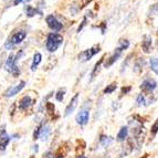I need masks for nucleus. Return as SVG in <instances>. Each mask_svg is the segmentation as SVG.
Segmentation results:
<instances>
[{"label": "nucleus", "mask_w": 158, "mask_h": 158, "mask_svg": "<svg viewBox=\"0 0 158 158\" xmlns=\"http://www.w3.org/2000/svg\"><path fill=\"white\" fill-rule=\"evenodd\" d=\"M62 43H63V37L61 34L56 33V32H51L48 34L45 45L49 52H56Z\"/></svg>", "instance_id": "obj_1"}, {"label": "nucleus", "mask_w": 158, "mask_h": 158, "mask_svg": "<svg viewBox=\"0 0 158 158\" xmlns=\"http://www.w3.org/2000/svg\"><path fill=\"white\" fill-rule=\"evenodd\" d=\"M26 37H27V32L23 31V30H20V31L13 33L12 35L7 40V42L5 43V48L7 50H10L11 48H13L15 45L21 43Z\"/></svg>", "instance_id": "obj_2"}, {"label": "nucleus", "mask_w": 158, "mask_h": 158, "mask_svg": "<svg viewBox=\"0 0 158 158\" xmlns=\"http://www.w3.org/2000/svg\"><path fill=\"white\" fill-rule=\"evenodd\" d=\"M16 62H17L16 56H13V54H10V56H8V59H7V61H6V64H5V69L9 73L12 74L15 77L20 75V70H19V68L17 66Z\"/></svg>", "instance_id": "obj_3"}, {"label": "nucleus", "mask_w": 158, "mask_h": 158, "mask_svg": "<svg viewBox=\"0 0 158 158\" xmlns=\"http://www.w3.org/2000/svg\"><path fill=\"white\" fill-rule=\"evenodd\" d=\"M100 51H101V47L98 44H95V45H93L91 49H87V50L83 51L79 56V59L81 61H89V60H91L95 54H98Z\"/></svg>", "instance_id": "obj_4"}, {"label": "nucleus", "mask_w": 158, "mask_h": 158, "mask_svg": "<svg viewBox=\"0 0 158 158\" xmlns=\"http://www.w3.org/2000/svg\"><path fill=\"white\" fill-rule=\"evenodd\" d=\"M45 20H47L48 27H49L51 30H53L54 32L61 31V30H62V28H63V24L61 23V22L59 21L58 19L53 16V15H49Z\"/></svg>", "instance_id": "obj_5"}, {"label": "nucleus", "mask_w": 158, "mask_h": 158, "mask_svg": "<svg viewBox=\"0 0 158 158\" xmlns=\"http://www.w3.org/2000/svg\"><path fill=\"white\" fill-rule=\"evenodd\" d=\"M123 51H124V50H123V49H122L121 47H117V48H116L113 54H112V56L107 59V61L105 62L104 66H105V68L107 69V68H110L111 65H113V64L115 63L116 61H117L119 59V56H121V54H122V52H123Z\"/></svg>", "instance_id": "obj_6"}, {"label": "nucleus", "mask_w": 158, "mask_h": 158, "mask_svg": "<svg viewBox=\"0 0 158 158\" xmlns=\"http://www.w3.org/2000/svg\"><path fill=\"white\" fill-rule=\"evenodd\" d=\"M24 85H26V82L21 81L20 83H19V84H17V85H15V86L10 87L8 91H6V92H5V96H6V98H11V96H15V95L18 94V93L20 92L22 89H23Z\"/></svg>", "instance_id": "obj_7"}, {"label": "nucleus", "mask_w": 158, "mask_h": 158, "mask_svg": "<svg viewBox=\"0 0 158 158\" xmlns=\"http://www.w3.org/2000/svg\"><path fill=\"white\" fill-rule=\"evenodd\" d=\"M9 142H10V136L7 134L6 129H0V149L5 150L6 147L8 146Z\"/></svg>", "instance_id": "obj_8"}, {"label": "nucleus", "mask_w": 158, "mask_h": 158, "mask_svg": "<svg viewBox=\"0 0 158 158\" xmlns=\"http://www.w3.org/2000/svg\"><path fill=\"white\" fill-rule=\"evenodd\" d=\"M152 43H153V39L150 37L149 34H145L143 37V41H142V49L145 53H149L152 50Z\"/></svg>", "instance_id": "obj_9"}, {"label": "nucleus", "mask_w": 158, "mask_h": 158, "mask_svg": "<svg viewBox=\"0 0 158 158\" xmlns=\"http://www.w3.org/2000/svg\"><path fill=\"white\" fill-rule=\"evenodd\" d=\"M89 118H90V114H89V112H87L86 110H83V111H81L77 115V117H75V121H77V124L85 125V124H87Z\"/></svg>", "instance_id": "obj_10"}, {"label": "nucleus", "mask_w": 158, "mask_h": 158, "mask_svg": "<svg viewBox=\"0 0 158 158\" xmlns=\"http://www.w3.org/2000/svg\"><path fill=\"white\" fill-rule=\"evenodd\" d=\"M157 87V82L153 79H147L143 82L142 85H140V89L145 91H154Z\"/></svg>", "instance_id": "obj_11"}, {"label": "nucleus", "mask_w": 158, "mask_h": 158, "mask_svg": "<svg viewBox=\"0 0 158 158\" xmlns=\"http://www.w3.org/2000/svg\"><path fill=\"white\" fill-rule=\"evenodd\" d=\"M77 100H79V94H75L73 96V98L71 100V102H70V104L68 105V107H66L65 114H64V115L69 116L74 110H75V107H77Z\"/></svg>", "instance_id": "obj_12"}, {"label": "nucleus", "mask_w": 158, "mask_h": 158, "mask_svg": "<svg viewBox=\"0 0 158 158\" xmlns=\"http://www.w3.org/2000/svg\"><path fill=\"white\" fill-rule=\"evenodd\" d=\"M31 103H32V100L30 98V96L26 95V96H23V98L20 100V102H19V108H20V110H27V108L31 105Z\"/></svg>", "instance_id": "obj_13"}, {"label": "nucleus", "mask_w": 158, "mask_h": 158, "mask_svg": "<svg viewBox=\"0 0 158 158\" xmlns=\"http://www.w3.org/2000/svg\"><path fill=\"white\" fill-rule=\"evenodd\" d=\"M26 13H27V17L31 18V17L35 16L37 13H39V15H42V11L38 10L37 8H33V7H31V6H27V7H26Z\"/></svg>", "instance_id": "obj_14"}, {"label": "nucleus", "mask_w": 158, "mask_h": 158, "mask_svg": "<svg viewBox=\"0 0 158 158\" xmlns=\"http://www.w3.org/2000/svg\"><path fill=\"white\" fill-rule=\"evenodd\" d=\"M144 65H145V60L139 58L136 62H135L134 71L136 72V73H140V72L143 71V69H144Z\"/></svg>", "instance_id": "obj_15"}, {"label": "nucleus", "mask_w": 158, "mask_h": 158, "mask_svg": "<svg viewBox=\"0 0 158 158\" xmlns=\"http://www.w3.org/2000/svg\"><path fill=\"white\" fill-rule=\"evenodd\" d=\"M41 60H42V56H41L40 53H35V54H34V56H33L32 64H31V70H32V71H35V69H37V66L40 64Z\"/></svg>", "instance_id": "obj_16"}, {"label": "nucleus", "mask_w": 158, "mask_h": 158, "mask_svg": "<svg viewBox=\"0 0 158 158\" xmlns=\"http://www.w3.org/2000/svg\"><path fill=\"white\" fill-rule=\"evenodd\" d=\"M127 134H128V128L126 126L122 127L121 131L118 132V135H117V140L118 142H123L127 137Z\"/></svg>", "instance_id": "obj_17"}, {"label": "nucleus", "mask_w": 158, "mask_h": 158, "mask_svg": "<svg viewBox=\"0 0 158 158\" xmlns=\"http://www.w3.org/2000/svg\"><path fill=\"white\" fill-rule=\"evenodd\" d=\"M50 135V127L49 126H43L42 129H41V134H40V137H41V139L43 142L48 139V137Z\"/></svg>", "instance_id": "obj_18"}, {"label": "nucleus", "mask_w": 158, "mask_h": 158, "mask_svg": "<svg viewBox=\"0 0 158 158\" xmlns=\"http://www.w3.org/2000/svg\"><path fill=\"white\" fill-rule=\"evenodd\" d=\"M104 59H105V56H103V58H101V59H100V61H98V62H96V64H95L94 69H93L92 73H91V80H92L93 77H95V74H96V72H98V69H100L101 64L103 63V61H104Z\"/></svg>", "instance_id": "obj_19"}, {"label": "nucleus", "mask_w": 158, "mask_h": 158, "mask_svg": "<svg viewBox=\"0 0 158 158\" xmlns=\"http://www.w3.org/2000/svg\"><path fill=\"white\" fill-rule=\"evenodd\" d=\"M150 68L158 75V59L156 58L150 59Z\"/></svg>", "instance_id": "obj_20"}, {"label": "nucleus", "mask_w": 158, "mask_h": 158, "mask_svg": "<svg viewBox=\"0 0 158 158\" xmlns=\"http://www.w3.org/2000/svg\"><path fill=\"white\" fill-rule=\"evenodd\" d=\"M116 87H117V84H116V83H112V84L107 85V86L104 89V93H105V94H111V93H113L114 91L116 90Z\"/></svg>", "instance_id": "obj_21"}, {"label": "nucleus", "mask_w": 158, "mask_h": 158, "mask_svg": "<svg viewBox=\"0 0 158 158\" xmlns=\"http://www.w3.org/2000/svg\"><path fill=\"white\" fill-rule=\"evenodd\" d=\"M64 94H65V89H60V90L58 91V93H56V100L59 101V102H62L64 98Z\"/></svg>", "instance_id": "obj_22"}, {"label": "nucleus", "mask_w": 158, "mask_h": 158, "mask_svg": "<svg viewBox=\"0 0 158 158\" xmlns=\"http://www.w3.org/2000/svg\"><path fill=\"white\" fill-rule=\"evenodd\" d=\"M100 140H101V144H102L103 146H106V145H108V144H110V143L112 142V139H111V138H110V137H107V136H104V135H102V136H101Z\"/></svg>", "instance_id": "obj_23"}, {"label": "nucleus", "mask_w": 158, "mask_h": 158, "mask_svg": "<svg viewBox=\"0 0 158 158\" xmlns=\"http://www.w3.org/2000/svg\"><path fill=\"white\" fill-rule=\"evenodd\" d=\"M43 127V124H40L39 126L35 128V131H34L33 133V139H38L40 137V134H41V129H42Z\"/></svg>", "instance_id": "obj_24"}, {"label": "nucleus", "mask_w": 158, "mask_h": 158, "mask_svg": "<svg viewBox=\"0 0 158 158\" xmlns=\"http://www.w3.org/2000/svg\"><path fill=\"white\" fill-rule=\"evenodd\" d=\"M118 47H121L123 50H126L127 48L129 47V41L128 40H121V41H119Z\"/></svg>", "instance_id": "obj_25"}, {"label": "nucleus", "mask_w": 158, "mask_h": 158, "mask_svg": "<svg viewBox=\"0 0 158 158\" xmlns=\"http://www.w3.org/2000/svg\"><path fill=\"white\" fill-rule=\"evenodd\" d=\"M136 102H137V105H138V106L144 105V103H145V98H144V96H143V94H139V95H138V96H137Z\"/></svg>", "instance_id": "obj_26"}, {"label": "nucleus", "mask_w": 158, "mask_h": 158, "mask_svg": "<svg viewBox=\"0 0 158 158\" xmlns=\"http://www.w3.org/2000/svg\"><path fill=\"white\" fill-rule=\"evenodd\" d=\"M158 132V119H157V122H156L155 124L152 126V133H153L154 135L156 134V133Z\"/></svg>", "instance_id": "obj_27"}, {"label": "nucleus", "mask_w": 158, "mask_h": 158, "mask_svg": "<svg viewBox=\"0 0 158 158\" xmlns=\"http://www.w3.org/2000/svg\"><path fill=\"white\" fill-rule=\"evenodd\" d=\"M47 110L49 112H51V113H52V112H54V105H53L52 103H47Z\"/></svg>", "instance_id": "obj_28"}, {"label": "nucleus", "mask_w": 158, "mask_h": 158, "mask_svg": "<svg viewBox=\"0 0 158 158\" xmlns=\"http://www.w3.org/2000/svg\"><path fill=\"white\" fill-rule=\"evenodd\" d=\"M85 23H86V17H84V18H83V21H82V23L80 24L79 28H77V32H80L82 29H83V27L85 26Z\"/></svg>", "instance_id": "obj_29"}, {"label": "nucleus", "mask_w": 158, "mask_h": 158, "mask_svg": "<svg viewBox=\"0 0 158 158\" xmlns=\"http://www.w3.org/2000/svg\"><path fill=\"white\" fill-rule=\"evenodd\" d=\"M131 90H132V87H131V86L123 87V89H122V94H123V95H124V94H127V93H128Z\"/></svg>", "instance_id": "obj_30"}, {"label": "nucleus", "mask_w": 158, "mask_h": 158, "mask_svg": "<svg viewBox=\"0 0 158 158\" xmlns=\"http://www.w3.org/2000/svg\"><path fill=\"white\" fill-rule=\"evenodd\" d=\"M23 1H31V0H15V1H13V3H15V6H18L19 3L23 2Z\"/></svg>", "instance_id": "obj_31"}, {"label": "nucleus", "mask_w": 158, "mask_h": 158, "mask_svg": "<svg viewBox=\"0 0 158 158\" xmlns=\"http://www.w3.org/2000/svg\"><path fill=\"white\" fill-rule=\"evenodd\" d=\"M102 33H105V22L102 23Z\"/></svg>", "instance_id": "obj_32"}, {"label": "nucleus", "mask_w": 158, "mask_h": 158, "mask_svg": "<svg viewBox=\"0 0 158 158\" xmlns=\"http://www.w3.org/2000/svg\"><path fill=\"white\" fill-rule=\"evenodd\" d=\"M54 158H63V156H61V155H56Z\"/></svg>", "instance_id": "obj_33"}, {"label": "nucleus", "mask_w": 158, "mask_h": 158, "mask_svg": "<svg viewBox=\"0 0 158 158\" xmlns=\"http://www.w3.org/2000/svg\"><path fill=\"white\" fill-rule=\"evenodd\" d=\"M77 158H86L85 156H79V157H77Z\"/></svg>", "instance_id": "obj_34"}, {"label": "nucleus", "mask_w": 158, "mask_h": 158, "mask_svg": "<svg viewBox=\"0 0 158 158\" xmlns=\"http://www.w3.org/2000/svg\"><path fill=\"white\" fill-rule=\"evenodd\" d=\"M144 158H147V157H146V156H145V157H144Z\"/></svg>", "instance_id": "obj_35"}]
</instances>
